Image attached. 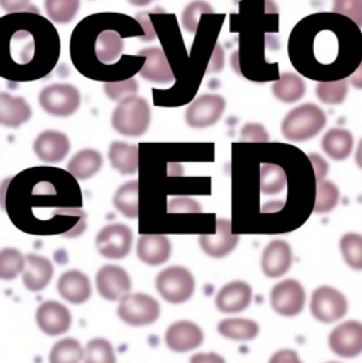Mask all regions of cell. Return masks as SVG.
I'll return each mask as SVG.
<instances>
[{"label": "cell", "instance_id": "obj_7", "mask_svg": "<svg viewBox=\"0 0 362 363\" xmlns=\"http://www.w3.org/2000/svg\"><path fill=\"white\" fill-rule=\"evenodd\" d=\"M38 102L48 115L67 118L79 109L81 94L74 85L53 84L40 92Z\"/></svg>", "mask_w": 362, "mask_h": 363}, {"label": "cell", "instance_id": "obj_35", "mask_svg": "<svg viewBox=\"0 0 362 363\" xmlns=\"http://www.w3.org/2000/svg\"><path fill=\"white\" fill-rule=\"evenodd\" d=\"M340 250L346 264L354 270H362V235L350 232L341 236Z\"/></svg>", "mask_w": 362, "mask_h": 363}, {"label": "cell", "instance_id": "obj_17", "mask_svg": "<svg viewBox=\"0 0 362 363\" xmlns=\"http://www.w3.org/2000/svg\"><path fill=\"white\" fill-rule=\"evenodd\" d=\"M252 287L245 281L226 283L215 296V306L224 314H236L246 310L252 303Z\"/></svg>", "mask_w": 362, "mask_h": 363}, {"label": "cell", "instance_id": "obj_21", "mask_svg": "<svg viewBox=\"0 0 362 363\" xmlns=\"http://www.w3.org/2000/svg\"><path fill=\"white\" fill-rule=\"evenodd\" d=\"M21 274L24 287L31 293H40L50 284L54 276V266L47 257L28 253L26 256V267Z\"/></svg>", "mask_w": 362, "mask_h": 363}, {"label": "cell", "instance_id": "obj_46", "mask_svg": "<svg viewBox=\"0 0 362 363\" xmlns=\"http://www.w3.org/2000/svg\"><path fill=\"white\" fill-rule=\"evenodd\" d=\"M30 0H0V7L13 14V13H21L26 11L27 9H33L31 6H28Z\"/></svg>", "mask_w": 362, "mask_h": 363}, {"label": "cell", "instance_id": "obj_13", "mask_svg": "<svg viewBox=\"0 0 362 363\" xmlns=\"http://www.w3.org/2000/svg\"><path fill=\"white\" fill-rule=\"evenodd\" d=\"M35 321L41 333L50 337H57L68 333L72 324V315L61 303L48 300L37 308Z\"/></svg>", "mask_w": 362, "mask_h": 363}, {"label": "cell", "instance_id": "obj_24", "mask_svg": "<svg viewBox=\"0 0 362 363\" xmlns=\"http://www.w3.org/2000/svg\"><path fill=\"white\" fill-rule=\"evenodd\" d=\"M322 149L330 159L343 162L353 153L354 136L347 129L333 128L323 136Z\"/></svg>", "mask_w": 362, "mask_h": 363}, {"label": "cell", "instance_id": "obj_45", "mask_svg": "<svg viewBox=\"0 0 362 363\" xmlns=\"http://www.w3.org/2000/svg\"><path fill=\"white\" fill-rule=\"evenodd\" d=\"M309 159L314 167V173H316V182H323L329 173V164L324 159H322L319 155H309Z\"/></svg>", "mask_w": 362, "mask_h": 363}, {"label": "cell", "instance_id": "obj_31", "mask_svg": "<svg viewBox=\"0 0 362 363\" xmlns=\"http://www.w3.org/2000/svg\"><path fill=\"white\" fill-rule=\"evenodd\" d=\"M26 267V256L14 247L0 250V280L10 281L23 273Z\"/></svg>", "mask_w": 362, "mask_h": 363}, {"label": "cell", "instance_id": "obj_9", "mask_svg": "<svg viewBox=\"0 0 362 363\" xmlns=\"http://www.w3.org/2000/svg\"><path fill=\"white\" fill-rule=\"evenodd\" d=\"M226 102L216 94L198 96L185 112V122L192 129H205L214 126L224 115Z\"/></svg>", "mask_w": 362, "mask_h": 363}, {"label": "cell", "instance_id": "obj_49", "mask_svg": "<svg viewBox=\"0 0 362 363\" xmlns=\"http://www.w3.org/2000/svg\"><path fill=\"white\" fill-rule=\"evenodd\" d=\"M356 163L357 166L362 170V139L358 145V149H357V153H356Z\"/></svg>", "mask_w": 362, "mask_h": 363}, {"label": "cell", "instance_id": "obj_5", "mask_svg": "<svg viewBox=\"0 0 362 363\" xmlns=\"http://www.w3.org/2000/svg\"><path fill=\"white\" fill-rule=\"evenodd\" d=\"M156 289L168 303L182 304L192 297L195 279L187 267L170 266L158 274Z\"/></svg>", "mask_w": 362, "mask_h": 363}, {"label": "cell", "instance_id": "obj_3", "mask_svg": "<svg viewBox=\"0 0 362 363\" xmlns=\"http://www.w3.org/2000/svg\"><path fill=\"white\" fill-rule=\"evenodd\" d=\"M327 125V115L314 104L292 109L282 122V133L290 142H306L316 138Z\"/></svg>", "mask_w": 362, "mask_h": 363}, {"label": "cell", "instance_id": "obj_2", "mask_svg": "<svg viewBox=\"0 0 362 363\" xmlns=\"http://www.w3.org/2000/svg\"><path fill=\"white\" fill-rule=\"evenodd\" d=\"M152 112L145 98L129 95L119 101L112 113V128L122 136L139 138L150 126Z\"/></svg>", "mask_w": 362, "mask_h": 363}, {"label": "cell", "instance_id": "obj_12", "mask_svg": "<svg viewBox=\"0 0 362 363\" xmlns=\"http://www.w3.org/2000/svg\"><path fill=\"white\" fill-rule=\"evenodd\" d=\"M329 347L334 355L346 359L357 358L362 354V323L346 321L336 327L329 337Z\"/></svg>", "mask_w": 362, "mask_h": 363}, {"label": "cell", "instance_id": "obj_8", "mask_svg": "<svg viewBox=\"0 0 362 363\" xmlns=\"http://www.w3.org/2000/svg\"><path fill=\"white\" fill-rule=\"evenodd\" d=\"M133 245V233L132 229L124 223H111L104 226L97 238L95 246L98 253L111 260L125 259Z\"/></svg>", "mask_w": 362, "mask_h": 363}, {"label": "cell", "instance_id": "obj_47", "mask_svg": "<svg viewBox=\"0 0 362 363\" xmlns=\"http://www.w3.org/2000/svg\"><path fill=\"white\" fill-rule=\"evenodd\" d=\"M190 363L226 362H225V359H224L221 355H218V354H215V352H202V354H197V355H194V357L190 359Z\"/></svg>", "mask_w": 362, "mask_h": 363}, {"label": "cell", "instance_id": "obj_44", "mask_svg": "<svg viewBox=\"0 0 362 363\" xmlns=\"http://www.w3.org/2000/svg\"><path fill=\"white\" fill-rule=\"evenodd\" d=\"M269 363H303L299 354L293 350H280L275 352Z\"/></svg>", "mask_w": 362, "mask_h": 363}, {"label": "cell", "instance_id": "obj_10", "mask_svg": "<svg viewBox=\"0 0 362 363\" xmlns=\"http://www.w3.org/2000/svg\"><path fill=\"white\" fill-rule=\"evenodd\" d=\"M306 304V291L303 286L293 279L278 283L270 291V306L282 317L299 315Z\"/></svg>", "mask_w": 362, "mask_h": 363}, {"label": "cell", "instance_id": "obj_14", "mask_svg": "<svg viewBox=\"0 0 362 363\" xmlns=\"http://www.w3.org/2000/svg\"><path fill=\"white\" fill-rule=\"evenodd\" d=\"M239 243V235L232 232V225L228 219H218L214 235H201L198 245L201 250L214 259H222L232 253Z\"/></svg>", "mask_w": 362, "mask_h": 363}, {"label": "cell", "instance_id": "obj_29", "mask_svg": "<svg viewBox=\"0 0 362 363\" xmlns=\"http://www.w3.org/2000/svg\"><path fill=\"white\" fill-rule=\"evenodd\" d=\"M124 48V38L119 35V33L114 30H105L97 37L95 57L102 64H112L119 60Z\"/></svg>", "mask_w": 362, "mask_h": 363}, {"label": "cell", "instance_id": "obj_27", "mask_svg": "<svg viewBox=\"0 0 362 363\" xmlns=\"http://www.w3.org/2000/svg\"><path fill=\"white\" fill-rule=\"evenodd\" d=\"M272 92L275 98L283 104H295L306 94L303 78L295 72H283L273 84Z\"/></svg>", "mask_w": 362, "mask_h": 363}, {"label": "cell", "instance_id": "obj_18", "mask_svg": "<svg viewBox=\"0 0 362 363\" xmlns=\"http://www.w3.org/2000/svg\"><path fill=\"white\" fill-rule=\"evenodd\" d=\"M71 145L67 135L57 130H45L37 136L33 145L35 156L48 164L62 162L70 153Z\"/></svg>", "mask_w": 362, "mask_h": 363}, {"label": "cell", "instance_id": "obj_40", "mask_svg": "<svg viewBox=\"0 0 362 363\" xmlns=\"http://www.w3.org/2000/svg\"><path fill=\"white\" fill-rule=\"evenodd\" d=\"M333 13L349 17L362 27V0H333Z\"/></svg>", "mask_w": 362, "mask_h": 363}, {"label": "cell", "instance_id": "obj_6", "mask_svg": "<svg viewBox=\"0 0 362 363\" xmlns=\"http://www.w3.org/2000/svg\"><path fill=\"white\" fill-rule=\"evenodd\" d=\"M310 313L322 324L337 323L349 313L347 297L334 287H317L312 294Z\"/></svg>", "mask_w": 362, "mask_h": 363}, {"label": "cell", "instance_id": "obj_32", "mask_svg": "<svg viewBox=\"0 0 362 363\" xmlns=\"http://www.w3.org/2000/svg\"><path fill=\"white\" fill-rule=\"evenodd\" d=\"M81 0H44V9L48 18L57 24L72 21L79 10Z\"/></svg>", "mask_w": 362, "mask_h": 363}, {"label": "cell", "instance_id": "obj_25", "mask_svg": "<svg viewBox=\"0 0 362 363\" xmlns=\"http://www.w3.org/2000/svg\"><path fill=\"white\" fill-rule=\"evenodd\" d=\"M112 167L122 176L136 174L139 170V147L125 142H114L108 152Z\"/></svg>", "mask_w": 362, "mask_h": 363}, {"label": "cell", "instance_id": "obj_28", "mask_svg": "<svg viewBox=\"0 0 362 363\" xmlns=\"http://www.w3.org/2000/svg\"><path fill=\"white\" fill-rule=\"evenodd\" d=\"M218 334L232 341H252L259 335V325L248 318H226L218 327Z\"/></svg>", "mask_w": 362, "mask_h": 363}, {"label": "cell", "instance_id": "obj_51", "mask_svg": "<svg viewBox=\"0 0 362 363\" xmlns=\"http://www.w3.org/2000/svg\"><path fill=\"white\" fill-rule=\"evenodd\" d=\"M329 363H340V362H329Z\"/></svg>", "mask_w": 362, "mask_h": 363}, {"label": "cell", "instance_id": "obj_36", "mask_svg": "<svg viewBox=\"0 0 362 363\" xmlns=\"http://www.w3.org/2000/svg\"><path fill=\"white\" fill-rule=\"evenodd\" d=\"M340 201V189L334 182H317L316 186V202H314V212L316 213H329L337 208Z\"/></svg>", "mask_w": 362, "mask_h": 363}, {"label": "cell", "instance_id": "obj_38", "mask_svg": "<svg viewBox=\"0 0 362 363\" xmlns=\"http://www.w3.org/2000/svg\"><path fill=\"white\" fill-rule=\"evenodd\" d=\"M286 186V174L276 164H263L260 167V191L266 195H275Z\"/></svg>", "mask_w": 362, "mask_h": 363}, {"label": "cell", "instance_id": "obj_15", "mask_svg": "<svg viewBox=\"0 0 362 363\" xmlns=\"http://www.w3.org/2000/svg\"><path fill=\"white\" fill-rule=\"evenodd\" d=\"M293 263V252L292 246L282 240L275 239L272 240L262 253V272L269 279H278L285 276Z\"/></svg>", "mask_w": 362, "mask_h": 363}, {"label": "cell", "instance_id": "obj_48", "mask_svg": "<svg viewBox=\"0 0 362 363\" xmlns=\"http://www.w3.org/2000/svg\"><path fill=\"white\" fill-rule=\"evenodd\" d=\"M350 82L354 88L362 91V60L361 62L358 64V67L356 68V71L350 75Z\"/></svg>", "mask_w": 362, "mask_h": 363}, {"label": "cell", "instance_id": "obj_23", "mask_svg": "<svg viewBox=\"0 0 362 363\" xmlns=\"http://www.w3.org/2000/svg\"><path fill=\"white\" fill-rule=\"evenodd\" d=\"M31 118V108L24 98L0 94V126L17 129Z\"/></svg>", "mask_w": 362, "mask_h": 363}, {"label": "cell", "instance_id": "obj_11", "mask_svg": "<svg viewBox=\"0 0 362 363\" xmlns=\"http://www.w3.org/2000/svg\"><path fill=\"white\" fill-rule=\"evenodd\" d=\"M97 290L106 301H119L132 290L129 273L116 264L102 266L95 277Z\"/></svg>", "mask_w": 362, "mask_h": 363}, {"label": "cell", "instance_id": "obj_22", "mask_svg": "<svg viewBox=\"0 0 362 363\" xmlns=\"http://www.w3.org/2000/svg\"><path fill=\"white\" fill-rule=\"evenodd\" d=\"M136 253L148 266L165 264L172 256V242L165 235H143L136 245Z\"/></svg>", "mask_w": 362, "mask_h": 363}, {"label": "cell", "instance_id": "obj_43", "mask_svg": "<svg viewBox=\"0 0 362 363\" xmlns=\"http://www.w3.org/2000/svg\"><path fill=\"white\" fill-rule=\"evenodd\" d=\"M242 142H268L269 135L268 130L259 123H248L241 130Z\"/></svg>", "mask_w": 362, "mask_h": 363}, {"label": "cell", "instance_id": "obj_41", "mask_svg": "<svg viewBox=\"0 0 362 363\" xmlns=\"http://www.w3.org/2000/svg\"><path fill=\"white\" fill-rule=\"evenodd\" d=\"M138 86V82L133 78H129L119 82H106L104 84V91L112 101H121L129 95H135L139 89Z\"/></svg>", "mask_w": 362, "mask_h": 363}, {"label": "cell", "instance_id": "obj_42", "mask_svg": "<svg viewBox=\"0 0 362 363\" xmlns=\"http://www.w3.org/2000/svg\"><path fill=\"white\" fill-rule=\"evenodd\" d=\"M169 213H199L201 205L190 196H176L168 205Z\"/></svg>", "mask_w": 362, "mask_h": 363}, {"label": "cell", "instance_id": "obj_50", "mask_svg": "<svg viewBox=\"0 0 362 363\" xmlns=\"http://www.w3.org/2000/svg\"><path fill=\"white\" fill-rule=\"evenodd\" d=\"M131 4L133 6H138V7H145L148 4H150L153 0H128Z\"/></svg>", "mask_w": 362, "mask_h": 363}, {"label": "cell", "instance_id": "obj_37", "mask_svg": "<svg viewBox=\"0 0 362 363\" xmlns=\"http://www.w3.org/2000/svg\"><path fill=\"white\" fill-rule=\"evenodd\" d=\"M84 363H116L114 345L105 338H94L84 348Z\"/></svg>", "mask_w": 362, "mask_h": 363}, {"label": "cell", "instance_id": "obj_26", "mask_svg": "<svg viewBox=\"0 0 362 363\" xmlns=\"http://www.w3.org/2000/svg\"><path fill=\"white\" fill-rule=\"evenodd\" d=\"M102 166H104V159L98 150L84 149L78 152L68 162L67 170L74 179L79 182H85L94 177L102 169Z\"/></svg>", "mask_w": 362, "mask_h": 363}, {"label": "cell", "instance_id": "obj_1", "mask_svg": "<svg viewBox=\"0 0 362 363\" xmlns=\"http://www.w3.org/2000/svg\"><path fill=\"white\" fill-rule=\"evenodd\" d=\"M10 16H11V20H13V24H14L16 30L11 31L9 35H6V34L0 30V35H1L3 38H6V43H9L7 47H6V50H7L6 54L10 55L11 62H13L14 65L23 67V65H31V64H34V60H37L38 64H40L47 72H50V71L54 68V65L50 64L48 61H45V58L40 57L38 52H40V50H41L43 47L40 45V43L35 41V37H38V35L43 34L47 28H50L51 24H50V23H45V26H44L40 31L33 33V31H30V30H21V28H20V14H18V13H13V14H10Z\"/></svg>", "mask_w": 362, "mask_h": 363}, {"label": "cell", "instance_id": "obj_33", "mask_svg": "<svg viewBox=\"0 0 362 363\" xmlns=\"http://www.w3.org/2000/svg\"><path fill=\"white\" fill-rule=\"evenodd\" d=\"M84 359V348L74 338L58 341L50 351V363H81Z\"/></svg>", "mask_w": 362, "mask_h": 363}, {"label": "cell", "instance_id": "obj_34", "mask_svg": "<svg viewBox=\"0 0 362 363\" xmlns=\"http://www.w3.org/2000/svg\"><path fill=\"white\" fill-rule=\"evenodd\" d=\"M317 98L326 105H340L349 95V81H320L316 88Z\"/></svg>", "mask_w": 362, "mask_h": 363}, {"label": "cell", "instance_id": "obj_19", "mask_svg": "<svg viewBox=\"0 0 362 363\" xmlns=\"http://www.w3.org/2000/svg\"><path fill=\"white\" fill-rule=\"evenodd\" d=\"M139 57L145 58L139 75L155 84H170L175 81L173 69L160 47H149L139 51Z\"/></svg>", "mask_w": 362, "mask_h": 363}, {"label": "cell", "instance_id": "obj_39", "mask_svg": "<svg viewBox=\"0 0 362 363\" xmlns=\"http://www.w3.org/2000/svg\"><path fill=\"white\" fill-rule=\"evenodd\" d=\"M214 9L209 3L204 0H194L190 4L185 6L182 16H181V23L182 27L188 33H195L199 24V18L202 14H212Z\"/></svg>", "mask_w": 362, "mask_h": 363}, {"label": "cell", "instance_id": "obj_16", "mask_svg": "<svg viewBox=\"0 0 362 363\" xmlns=\"http://www.w3.org/2000/svg\"><path fill=\"white\" fill-rule=\"evenodd\" d=\"M169 350L177 354H185L197 350L204 342V333L192 321H177L172 324L165 335Z\"/></svg>", "mask_w": 362, "mask_h": 363}, {"label": "cell", "instance_id": "obj_20", "mask_svg": "<svg viewBox=\"0 0 362 363\" xmlns=\"http://www.w3.org/2000/svg\"><path fill=\"white\" fill-rule=\"evenodd\" d=\"M57 290L61 298L71 304H84L92 296L89 277L81 270H68L61 274L57 283Z\"/></svg>", "mask_w": 362, "mask_h": 363}, {"label": "cell", "instance_id": "obj_4", "mask_svg": "<svg viewBox=\"0 0 362 363\" xmlns=\"http://www.w3.org/2000/svg\"><path fill=\"white\" fill-rule=\"evenodd\" d=\"M118 317L131 327L152 325L160 317V304L149 294L129 293L119 300Z\"/></svg>", "mask_w": 362, "mask_h": 363}, {"label": "cell", "instance_id": "obj_30", "mask_svg": "<svg viewBox=\"0 0 362 363\" xmlns=\"http://www.w3.org/2000/svg\"><path fill=\"white\" fill-rule=\"evenodd\" d=\"M114 206L128 219L139 218V182L121 185L114 195Z\"/></svg>", "mask_w": 362, "mask_h": 363}]
</instances>
